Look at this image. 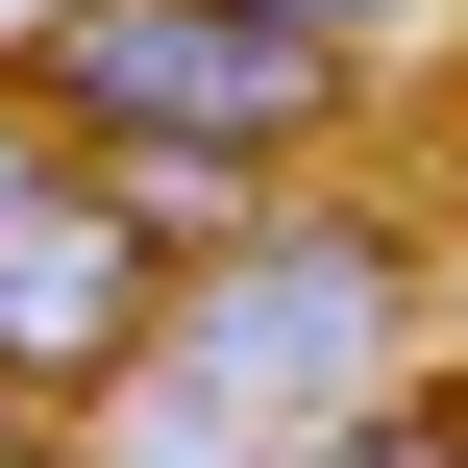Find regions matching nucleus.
Returning <instances> with one entry per match:
<instances>
[{
  "label": "nucleus",
  "mask_w": 468,
  "mask_h": 468,
  "mask_svg": "<svg viewBox=\"0 0 468 468\" xmlns=\"http://www.w3.org/2000/svg\"><path fill=\"white\" fill-rule=\"evenodd\" d=\"M444 247L395 222V197H271V222H222L197 247V296H173V346H148V395L99 420V468H321V444H370L444 346Z\"/></svg>",
  "instance_id": "1"
},
{
  "label": "nucleus",
  "mask_w": 468,
  "mask_h": 468,
  "mask_svg": "<svg viewBox=\"0 0 468 468\" xmlns=\"http://www.w3.org/2000/svg\"><path fill=\"white\" fill-rule=\"evenodd\" d=\"M0 99L74 148V173H123V197H173L197 247L222 222H271V197H321V148H346V49H296V25H247V0H49L25 49H0Z\"/></svg>",
  "instance_id": "2"
},
{
  "label": "nucleus",
  "mask_w": 468,
  "mask_h": 468,
  "mask_svg": "<svg viewBox=\"0 0 468 468\" xmlns=\"http://www.w3.org/2000/svg\"><path fill=\"white\" fill-rule=\"evenodd\" d=\"M173 296H197V222L123 197V173H74V148L0 99V395H25L49 444H99V420L148 395Z\"/></svg>",
  "instance_id": "3"
},
{
  "label": "nucleus",
  "mask_w": 468,
  "mask_h": 468,
  "mask_svg": "<svg viewBox=\"0 0 468 468\" xmlns=\"http://www.w3.org/2000/svg\"><path fill=\"white\" fill-rule=\"evenodd\" d=\"M321 468H468V370H420V395H395L370 444H321Z\"/></svg>",
  "instance_id": "4"
},
{
  "label": "nucleus",
  "mask_w": 468,
  "mask_h": 468,
  "mask_svg": "<svg viewBox=\"0 0 468 468\" xmlns=\"http://www.w3.org/2000/svg\"><path fill=\"white\" fill-rule=\"evenodd\" d=\"M247 25H296V49H346V74H370V49H395V25H444V0H247Z\"/></svg>",
  "instance_id": "5"
},
{
  "label": "nucleus",
  "mask_w": 468,
  "mask_h": 468,
  "mask_svg": "<svg viewBox=\"0 0 468 468\" xmlns=\"http://www.w3.org/2000/svg\"><path fill=\"white\" fill-rule=\"evenodd\" d=\"M25 444H49V420H25V395H0V468H25Z\"/></svg>",
  "instance_id": "6"
},
{
  "label": "nucleus",
  "mask_w": 468,
  "mask_h": 468,
  "mask_svg": "<svg viewBox=\"0 0 468 468\" xmlns=\"http://www.w3.org/2000/svg\"><path fill=\"white\" fill-rule=\"evenodd\" d=\"M25 468H99V444H25Z\"/></svg>",
  "instance_id": "7"
}]
</instances>
